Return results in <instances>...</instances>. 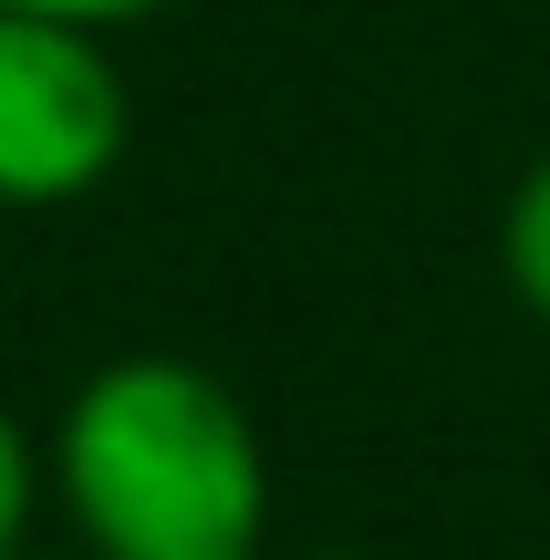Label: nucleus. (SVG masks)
<instances>
[{"label": "nucleus", "instance_id": "1", "mask_svg": "<svg viewBox=\"0 0 550 560\" xmlns=\"http://www.w3.org/2000/svg\"><path fill=\"white\" fill-rule=\"evenodd\" d=\"M42 446L83 560H270V446L208 363H94Z\"/></svg>", "mask_w": 550, "mask_h": 560}, {"label": "nucleus", "instance_id": "2", "mask_svg": "<svg viewBox=\"0 0 550 560\" xmlns=\"http://www.w3.org/2000/svg\"><path fill=\"white\" fill-rule=\"evenodd\" d=\"M136 104L104 52V32L0 11V219L73 208L125 166Z\"/></svg>", "mask_w": 550, "mask_h": 560}, {"label": "nucleus", "instance_id": "3", "mask_svg": "<svg viewBox=\"0 0 550 560\" xmlns=\"http://www.w3.org/2000/svg\"><path fill=\"white\" fill-rule=\"evenodd\" d=\"M499 270H510L519 312L550 332V156L510 187V208H499Z\"/></svg>", "mask_w": 550, "mask_h": 560}, {"label": "nucleus", "instance_id": "4", "mask_svg": "<svg viewBox=\"0 0 550 560\" xmlns=\"http://www.w3.org/2000/svg\"><path fill=\"white\" fill-rule=\"evenodd\" d=\"M42 499H52V446H42L32 425L0 405V560H21V550H32Z\"/></svg>", "mask_w": 550, "mask_h": 560}, {"label": "nucleus", "instance_id": "5", "mask_svg": "<svg viewBox=\"0 0 550 560\" xmlns=\"http://www.w3.org/2000/svg\"><path fill=\"white\" fill-rule=\"evenodd\" d=\"M0 11H32V21H73V32H136V21H156V11H177V0H0Z\"/></svg>", "mask_w": 550, "mask_h": 560}, {"label": "nucleus", "instance_id": "6", "mask_svg": "<svg viewBox=\"0 0 550 560\" xmlns=\"http://www.w3.org/2000/svg\"><path fill=\"white\" fill-rule=\"evenodd\" d=\"M312 560H364V550H312Z\"/></svg>", "mask_w": 550, "mask_h": 560}, {"label": "nucleus", "instance_id": "7", "mask_svg": "<svg viewBox=\"0 0 550 560\" xmlns=\"http://www.w3.org/2000/svg\"><path fill=\"white\" fill-rule=\"evenodd\" d=\"M21 560H42V550H21Z\"/></svg>", "mask_w": 550, "mask_h": 560}]
</instances>
